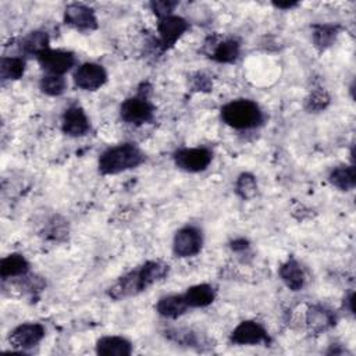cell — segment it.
I'll return each mask as SVG.
<instances>
[{
  "instance_id": "obj_1",
  "label": "cell",
  "mask_w": 356,
  "mask_h": 356,
  "mask_svg": "<svg viewBox=\"0 0 356 356\" xmlns=\"http://www.w3.org/2000/svg\"><path fill=\"white\" fill-rule=\"evenodd\" d=\"M145 161L143 152L131 142L120 143L106 149L99 157V171L103 175H114L136 168Z\"/></svg>"
},
{
  "instance_id": "obj_2",
  "label": "cell",
  "mask_w": 356,
  "mask_h": 356,
  "mask_svg": "<svg viewBox=\"0 0 356 356\" xmlns=\"http://www.w3.org/2000/svg\"><path fill=\"white\" fill-rule=\"evenodd\" d=\"M222 121L234 129H252L263 124V111L249 99L232 100L221 107Z\"/></svg>"
},
{
  "instance_id": "obj_3",
  "label": "cell",
  "mask_w": 356,
  "mask_h": 356,
  "mask_svg": "<svg viewBox=\"0 0 356 356\" xmlns=\"http://www.w3.org/2000/svg\"><path fill=\"white\" fill-rule=\"evenodd\" d=\"M120 117L124 122L142 125L150 122L154 117V107L146 95L139 93L125 99L120 106Z\"/></svg>"
},
{
  "instance_id": "obj_4",
  "label": "cell",
  "mask_w": 356,
  "mask_h": 356,
  "mask_svg": "<svg viewBox=\"0 0 356 356\" xmlns=\"http://www.w3.org/2000/svg\"><path fill=\"white\" fill-rule=\"evenodd\" d=\"M175 165L186 172L204 171L211 163L213 153L207 147H184L172 156Z\"/></svg>"
},
{
  "instance_id": "obj_5",
  "label": "cell",
  "mask_w": 356,
  "mask_h": 356,
  "mask_svg": "<svg viewBox=\"0 0 356 356\" xmlns=\"http://www.w3.org/2000/svg\"><path fill=\"white\" fill-rule=\"evenodd\" d=\"M202 245V231L193 225H185L174 235L172 252L177 257H192L200 252Z\"/></svg>"
},
{
  "instance_id": "obj_6",
  "label": "cell",
  "mask_w": 356,
  "mask_h": 356,
  "mask_svg": "<svg viewBox=\"0 0 356 356\" xmlns=\"http://www.w3.org/2000/svg\"><path fill=\"white\" fill-rule=\"evenodd\" d=\"M36 58L42 70L51 75H64L75 65V56L71 51L60 49L54 50L49 47Z\"/></svg>"
},
{
  "instance_id": "obj_7",
  "label": "cell",
  "mask_w": 356,
  "mask_h": 356,
  "mask_svg": "<svg viewBox=\"0 0 356 356\" xmlns=\"http://www.w3.org/2000/svg\"><path fill=\"white\" fill-rule=\"evenodd\" d=\"M189 29V24L185 18L170 14L167 17L159 18L157 32L160 36V47L161 50H167L175 44V42Z\"/></svg>"
},
{
  "instance_id": "obj_8",
  "label": "cell",
  "mask_w": 356,
  "mask_h": 356,
  "mask_svg": "<svg viewBox=\"0 0 356 356\" xmlns=\"http://www.w3.org/2000/svg\"><path fill=\"white\" fill-rule=\"evenodd\" d=\"M147 286L142 278L140 270L134 268L128 271L127 274L121 275L110 288H108V295L114 300H121L127 299L131 296H135L143 291H146Z\"/></svg>"
},
{
  "instance_id": "obj_9",
  "label": "cell",
  "mask_w": 356,
  "mask_h": 356,
  "mask_svg": "<svg viewBox=\"0 0 356 356\" xmlns=\"http://www.w3.org/2000/svg\"><path fill=\"white\" fill-rule=\"evenodd\" d=\"M46 330L40 323H22L17 325L8 337V342L13 348L25 350L36 346L44 338Z\"/></svg>"
},
{
  "instance_id": "obj_10",
  "label": "cell",
  "mask_w": 356,
  "mask_h": 356,
  "mask_svg": "<svg viewBox=\"0 0 356 356\" xmlns=\"http://www.w3.org/2000/svg\"><path fill=\"white\" fill-rule=\"evenodd\" d=\"M74 83L82 90H97L107 82V72L97 63H83L74 71Z\"/></svg>"
},
{
  "instance_id": "obj_11",
  "label": "cell",
  "mask_w": 356,
  "mask_h": 356,
  "mask_svg": "<svg viewBox=\"0 0 356 356\" xmlns=\"http://www.w3.org/2000/svg\"><path fill=\"white\" fill-rule=\"evenodd\" d=\"M229 339L235 345H259L270 342L266 328L253 320L241 321L231 332Z\"/></svg>"
},
{
  "instance_id": "obj_12",
  "label": "cell",
  "mask_w": 356,
  "mask_h": 356,
  "mask_svg": "<svg viewBox=\"0 0 356 356\" xmlns=\"http://www.w3.org/2000/svg\"><path fill=\"white\" fill-rule=\"evenodd\" d=\"M64 21L78 31H93L97 28V18L95 11L82 4V3H71L64 10Z\"/></svg>"
},
{
  "instance_id": "obj_13",
  "label": "cell",
  "mask_w": 356,
  "mask_h": 356,
  "mask_svg": "<svg viewBox=\"0 0 356 356\" xmlns=\"http://www.w3.org/2000/svg\"><path fill=\"white\" fill-rule=\"evenodd\" d=\"M63 132L70 136H83L90 129L89 118L81 106H70L63 113L61 118Z\"/></svg>"
},
{
  "instance_id": "obj_14",
  "label": "cell",
  "mask_w": 356,
  "mask_h": 356,
  "mask_svg": "<svg viewBox=\"0 0 356 356\" xmlns=\"http://www.w3.org/2000/svg\"><path fill=\"white\" fill-rule=\"evenodd\" d=\"M335 314L321 305L310 306L306 313V324L309 330L314 334H320L330 330L331 327L335 325Z\"/></svg>"
},
{
  "instance_id": "obj_15",
  "label": "cell",
  "mask_w": 356,
  "mask_h": 356,
  "mask_svg": "<svg viewBox=\"0 0 356 356\" xmlns=\"http://www.w3.org/2000/svg\"><path fill=\"white\" fill-rule=\"evenodd\" d=\"M96 353L102 356H128L132 353V343L118 335H106L97 339Z\"/></svg>"
},
{
  "instance_id": "obj_16",
  "label": "cell",
  "mask_w": 356,
  "mask_h": 356,
  "mask_svg": "<svg viewBox=\"0 0 356 356\" xmlns=\"http://www.w3.org/2000/svg\"><path fill=\"white\" fill-rule=\"evenodd\" d=\"M278 274L284 284L291 289V291H300L305 285V273L300 267V264L293 259L289 257L286 261H284L280 266Z\"/></svg>"
},
{
  "instance_id": "obj_17",
  "label": "cell",
  "mask_w": 356,
  "mask_h": 356,
  "mask_svg": "<svg viewBox=\"0 0 356 356\" xmlns=\"http://www.w3.org/2000/svg\"><path fill=\"white\" fill-rule=\"evenodd\" d=\"M189 309L188 303L184 299V295H167L159 299L156 305V312L165 318H178L185 314Z\"/></svg>"
},
{
  "instance_id": "obj_18",
  "label": "cell",
  "mask_w": 356,
  "mask_h": 356,
  "mask_svg": "<svg viewBox=\"0 0 356 356\" xmlns=\"http://www.w3.org/2000/svg\"><path fill=\"white\" fill-rule=\"evenodd\" d=\"M29 273L28 260L19 253H11L0 261V275L3 280L19 278Z\"/></svg>"
},
{
  "instance_id": "obj_19",
  "label": "cell",
  "mask_w": 356,
  "mask_h": 356,
  "mask_svg": "<svg viewBox=\"0 0 356 356\" xmlns=\"http://www.w3.org/2000/svg\"><path fill=\"white\" fill-rule=\"evenodd\" d=\"M184 295L185 302L189 307H206L216 299V291L209 284H197L186 289Z\"/></svg>"
},
{
  "instance_id": "obj_20",
  "label": "cell",
  "mask_w": 356,
  "mask_h": 356,
  "mask_svg": "<svg viewBox=\"0 0 356 356\" xmlns=\"http://www.w3.org/2000/svg\"><path fill=\"white\" fill-rule=\"evenodd\" d=\"M241 44L235 39H224L216 43L213 50L209 53V57L217 63H234L239 57Z\"/></svg>"
},
{
  "instance_id": "obj_21",
  "label": "cell",
  "mask_w": 356,
  "mask_h": 356,
  "mask_svg": "<svg viewBox=\"0 0 356 356\" xmlns=\"http://www.w3.org/2000/svg\"><path fill=\"white\" fill-rule=\"evenodd\" d=\"M330 182L341 191H352L356 185V171L353 164L335 167L328 177Z\"/></svg>"
},
{
  "instance_id": "obj_22",
  "label": "cell",
  "mask_w": 356,
  "mask_h": 356,
  "mask_svg": "<svg viewBox=\"0 0 356 356\" xmlns=\"http://www.w3.org/2000/svg\"><path fill=\"white\" fill-rule=\"evenodd\" d=\"M49 35L43 31H33L26 35L21 42V50L28 56L38 57L40 53L49 49Z\"/></svg>"
},
{
  "instance_id": "obj_23",
  "label": "cell",
  "mask_w": 356,
  "mask_h": 356,
  "mask_svg": "<svg viewBox=\"0 0 356 356\" xmlns=\"http://www.w3.org/2000/svg\"><path fill=\"white\" fill-rule=\"evenodd\" d=\"M338 31H339V28L337 25H331V24L314 25L313 26V43H314V46L320 51L328 49L335 42V39L338 36Z\"/></svg>"
},
{
  "instance_id": "obj_24",
  "label": "cell",
  "mask_w": 356,
  "mask_h": 356,
  "mask_svg": "<svg viewBox=\"0 0 356 356\" xmlns=\"http://www.w3.org/2000/svg\"><path fill=\"white\" fill-rule=\"evenodd\" d=\"M25 60L21 57H1L0 76L3 81H15L24 75Z\"/></svg>"
},
{
  "instance_id": "obj_25",
  "label": "cell",
  "mask_w": 356,
  "mask_h": 356,
  "mask_svg": "<svg viewBox=\"0 0 356 356\" xmlns=\"http://www.w3.org/2000/svg\"><path fill=\"white\" fill-rule=\"evenodd\" d=\"M165 335L184 346H191V348H200L203 341L200 339V334L192 331V330H186V328H175V330H168L165 331Z\"/></svg>"
},
{
  "instance_id": "obj_26",
  "label": "cell",
  "mask_w": 356,
  "mask_h": 356,
  "mask_svg": "<svg viewBox=\"0 0 356 356\" xmlns=\"http://www.w3.org/2000/svg\"><path fill=\"white\" fill-rule=\"evenodd\" d=\"M39 88L47 96H60L64 93L67 88V82L63 78V75L46 74L44 76H42L39 82Z\"/></svg>"
},
{
  "instance_id": "obj_27",
  "label": "cell",
  "mask_w": 356,
  "mask_h": 356,
  "mask_svg": "<svg viewBox=\"0 0 356 356\" xmlns=\"http://www.w3.org/2000/svg\"><path fill=\"white\" fill-rule=\"evenodd\" d=\"M257 182L256 178L249 172H242L235 182V192L239 197L248 200L256 195Z\"/></svg>"
},
{
  "instance_id": "obj_28",
  "label": "cell",
  "mask_w": 356,
  "mask_h": 356,
  "mask_svg": "<svg viewBox=\"0 0 356 356\" xmlns=\"http://www.w3.org/2000/svg\"><path fill=\"white\" fill-rule=\"evenodd\" d=\"M330 103V96L324 89H318L310 93V96L306 100V107L313 111H321L324 110Z\"/></svg>"
},
{
  "instance_id": "obj_29",
  "label": "cell",
  "mask_w": 356,
  "mask_h": 356,
  "mask_svg": "<svg viewBox=\"0 0 356 356\" xmlns=\"http://www.w3.org/2000/svg\"><path fill=\"white\" fill-rule=\"evenodd\" d=\"M149 6L157 18H163V17L172 14V11L178 6V3L171 1V0H153V1H150Z\"/></svg>"
},
{
  "instance_id": "obj_30",
  "label": "cell",
  "mask_w": 356,
  "mask_h": 356,
  "mask_svg": "<svg viewBox=\"0 0 356 356\" xmlns=\"http://www.w3.org/2000/svg\"><path fill=\"white\" fill-rule=\"evenodd\" d=\"M195 81H196V85H193V86H195V89H197V90H209L210 86H211L210 79H209L207 76H204L203 74H197V75L195 76Z\"/></svg>"
},
{
  "instance_id": "obj_31",
  "label": "cell",
  "mask_w": 356,
  "mask_h": 356,
  "mask_svg": "<svg viewBox=\"0 0 356 356\" xmlns=\"http://www.w3.org/2000/svg\"><path fill=\"white\" fill-rule=\"evenodd\" d=\"M273 4L281 10H289V8H293L298 6L296 1H274Z\"/></svg>"
},
{
  "instance_id": "obj_32",
  "label": "cell",
  "mask_w": 356,
  "mask_h": 356,
  "mask_svg": "<svg viewBox=\"0 0 356 356\" xmlns=\"http://www.w3.org/2000/svg\"><path fill=\"white\" fill-rule=\"evenodd\" d=\"M248 242L245 241V239H235L234 242H232V245H231V248L234 249V250H245V249H248Z\"/></svg>"
},
{
  "instance_id": "obj_33",
  "label": "cell",
  "mask_w": 356,
  "mask_h": 356,
  "mask_svg": "<svg viewBox=\"0 0 356 356\" xmlns=\"http://www.w3.org/2000/svg\"><path fill=\"white\" fill-rule=\"evenodd\" d=\"M345 302L348 303V309H349V312H350V313H353V292H350V293L346 296Z\"/></svg>"
}]
</instances>
